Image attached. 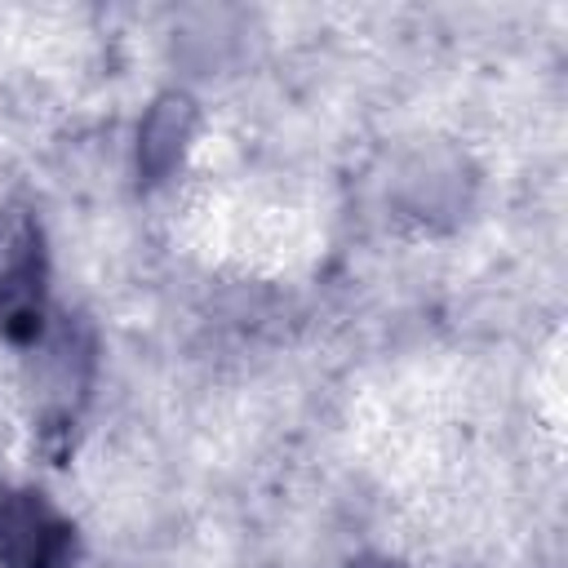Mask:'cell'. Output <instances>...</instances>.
<instances>
[{
	"mask_svg": "<svg viewBox=\"0 0 568 568\" xmlns=\"http://www.w3.org/2000/svg\"><path fill=\"white\" fill-rule=\"evenodd\" d=\"M351 568H404V564H395V559H386V555H364V559H355Z\"/></svg>",
	"mask_w": 568,
	"mask_h": 568,
	"instance_id": "277c9868",
	"label": "cell"
},
{
	"mask_svg": "<svg viewBox=\"0 0 568 568\" xmlns=\"http://www.w3.org/2000/svg\"><path fill=\"white\" fill-rule=\"evenodd\" d=\"M49 320V257L40 217L27 204H0V337L40 346Z\"/></svg>",
	"mask_w": 568,
	"mask_h": 568,
	"instance_id": "6da1fadb",
	"label": "cell"
},
{
	"mask_svg": "<svg viewBox=\"0 0 568 568\" xmlns=\"http://www.w3.org/2000/svg\"><path fill=\"white\" fill-rule=\"evenodd\" d=\"M195 133V102L186 93H160L138 124V182L160 186L186 155Z\"/></svg>",
	"mask_w": 568,
	"mask_h": 568,
	"instance_id": "3957f363",
	"label": "cell"
},
{
	"mask_svg": "<svg viewBox=\"0 0 568 568\" xmlns=\"http://www.w3.org/2000/svg\"><path fill=\"white\" fill-rule=\"evenodd\" d=\"M71 519L36 488L0 484V568H75Z\"/></svg>",
	"mask_w": 568,
	"mask_h": 568,
	"instance_id": "7a4b0ae2",
	"label": "cell"
}]
</instances>
